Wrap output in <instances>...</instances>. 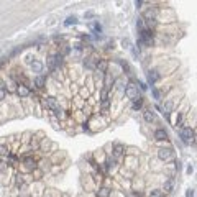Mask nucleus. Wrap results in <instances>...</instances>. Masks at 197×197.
I'll return each instance as SVG.
<instances>
[{
    "label": "nucleus",
    "instance_id": "nucleus-1",
    "mask_svg": "<svg viewBox=\"0 0 197 197\" xmlns=\"http://www.w3.org/2000/svg\"><path fill=\"white\" fill-rule=\"evenodd\" d=\"M46 105H48V107H49L51 110H53V112L56 113V115H58L59 118H63V117H64V113H63V109L59 107L58 100H56L54 97H48V99H46Z\"/></svg>",
    "mask_w": 197,
    "mask_h": 197
},
{
    "label": "nucleus",
    "instance_id": "nucleus-2",
    "mask_svg": "<svg viewBox=\"0 0 197 197\" xmlns=\"http://www.w3.org/2000/svg\"><path fill=\"white\" fill-rule=\"evenodd\" d=\"M194 130L192 128H189V126H186V128H182L181 130V140L184 143H192L194 141Z\"/></svg>",
    "mask_w": 197,
    "mask_h": 197
},
{
    "label": "nucleus",
    "instance_id": "nucleus-3",
    "mask_svg": "<svg viewBox=\"0 0 197 197\" xmlns=\"http://www.w3.org/2000/svg\"><path fill=\"white\" fill-rule=\"evenodd\" d=\"M61 59H63L61 54H51L49 59H48V67H49V69H54L58 64H61Z\"/></svg>",
    "mask_w": 197,
    "mask_h": 197
},
{
    "label": "nucleus",
    "instance_id": "nucleus-4",
    "mask_svg": "<svg viewBox=\"0 0 197 197\" xmlns=\"http://www.w3.org/2000/svg\"><path fill=\"white\" fill-rule=\"evenodd\" d=\"M158 156H160V160L168 161L172 158V151L168 150V148H161V150H158Z\"/></svg>",
    "mask_w": 197,
    "mask_h": 197
},
{
    "label": "nucleus",
    "instance_id": "nucleus-5",
    "mask_svg": "<svg viewBox=\"0 0 197 197\" xmlns=\"http://www.w3.org/2000/svg\"><path fill=\"white\" fill-rule=\"evenodd\" d=\"M125 94H126V97H130V99H138V90H136V87L135 85H128V87L125 89Z\"/></svg>",
    "mask_w": 197,
    "mask_h": 197
},
{
    "label": "nucleus",
    "instance_id": "nucleus-6",
    "mask_svg": "<svg viewBox=\"0 0 197 197\" xmlns=\"http://www.w3.org/2000/svg\"><path fill=\"white\" fill-rule=\"evenodd\" d=\"M155 138L158 141H163V140H168V131L164 130V128H160V130L155 131Z\"/></svg>",
    "mask_w": 197,
    "mask_h": 197
},
{
    "label": "nucleus",
    "instance_id": "nucleus-7",
    "mask_svg": "<svg viewBox=\"0 0 197 197\" xmlns=\"http://www.w3.org/2000/svg\"><path fill=\"white\" fill-rule=\"evenodd\" d=\"M17 94H18L20 97H28V95H30V89L26 87V85L20 84V85L17 87Z\"/></svg>",
    "mask_w": 197,
    "mask_h": 197
},
{
    "label": "nucleus",
    "instance_id": "nucleus-8",
    "mask_svg": "<svg viewBox=\"0 0 197 197\" xmlns=\"http://www.w3.org/2000/svg\"><path fill=\"white\" fill-rule=\"evenodd\" d=\"M158 79H160V74H158V71H155V69H153V71L148 72V82H150L151 85L155 84Z\"/></svg>",
    "mask_w": 197,
    "mask_h": 197
},
{
    "label": "nucleus",
    "instance_id": "nucleus-9",
    "mask_svg": "<svg viewBox=\"0 0 197 197\" xmlns=\"http://www.w3.org/2000/svg\"><path fill=\"white\" fill-rule=\"evenodd\" d=\"M97 71H99V72H105V71H107V61H105V59L97 61Z\"/></svg>",
    "mask_w": 197,
    "mask_h": 197
},
{
    "label": "nucleus",
    "instance_id": "nucleus-10",
    "mask_svg": "<svg viewBox=\"0 0 197 197\" xmlns=\"http://www.w3.org/2000/svg\"><path fill=\"white\" fill-rule=\"evenodd\" d=\"M44 84H46V79H44V77H43V76H38L36 79H35V85H36L38 89L44 87Z\"/></svg>",
    "mask_w": 197,
    "mask_h": 197
},
{
    "label": "nucleus",
    "instance_id": "nucleus-11",
    "mask_svg": "<svg viewBox=\"0 0 197 197\" xmlns=\"http://www.w3.org/2000/svg\"><path fill=\"white\" fill-rule=\"evenodd\" d=\"M143 117H145V120H146V122H153V120L156 118V115H155V112H153V110H146V112L143 113Z\"/></svg>",
    "mask_w": 197,
    "mask_h": 197
},
{
    "label": "nucleus",
    "instance_id": "nucleus-12",
    "mask_svg": "<svg viewBox=\"0 0 197 197\" xmlns=\"http://www.w3.org/2000/svg\"><path fill=\"white\" fill-rule=\"evenodd\" d=\"M31 69H33V72H41L43 64L40 63V61H33V63H31Z\"/></svg>",
    "mask_w": 197,
    "mask_h": 197
},
{
    "label": "nucleus",
    "instance_id": "nucleus-13",
    "mask_svg": "<svg viewBox=\"0 0 197 197\" xmlns=\"http://www.w3.org/2000/svg\"><path fill=\"white\" fill-rule=\"evenodd\" d=\"M113 153H115V156L123 155V146L122 145H115V146H113Z\"/></svg>",
    "mask_w": 197,
    "mask_h": 197
},
{
    "label": "nucleus",
    "instance_id": "nucleus-14",
    "mask_svg": "<svg viewBox=\"0 0 197 197\" xmlns=\"http://www.w3.org/2000/svg\"><path fill=\"white\" fill-rule=\"evenodd\" d=\"M141 105H143V100L140 99V97H138V99H135V100H133V110L141 109Z\"/></svg>",
    "mask_w": 197,
    "mask_h": 197
},
{
    "label": "nucleus",
    "instance_id": "nucleus-15",
    "mask_svg": "<svg viewBox=\"0 0 197 197\" xmlns=\"http://www.w3.org/2000/svg\"><path fill=\"white\" fill-rule=\"evenodd\" d=\"M109 196H110V189L102 187L100 191H99V197H109Z\"/></svg>",
    "mask_w": 197,
    "mask_h": 197
},
{
    "label": "nucleus",
    "instance_id": "nucleus-16",
    "mask_svg": "<svg viewBox=\"0 0 197 197\" xmlns=\"http://www.w3.org/2000/svg\"><path fill=\"white\" fill-rule=\"evenodd\" d=\"M150 197H163V191H160V189H156V191H151Z\"/></svg>",
    "mask_w": 197,
    "mask_h": 197
},
{
    "label": "nucleus",
    "instance_id": "nucleus-17",
    "mask_svg": "<svg viewBox=\"0 0 197 197\" xmlns=\"http://www.w3.org/2000/svg\"><path fill=\"white\" fill-rule=\"evenodd\" d=\"M76 23H77V18L76 17H69L66 20V26H69V25H76Z\"/></svg>",
    "mask_w": 197,
    "mask_h": 197
},
{
    "label": "nucleus",
    "instance_id": "nucleus-18",
    "mask_svg": "<svg viewBox=\"0 0 197 197\" xmlns=\"http://www.w3.org/2000/svg\"><path fill=\"white\" fill-rule=\"evenodd\" d=\"M172 107H174V104H172V102H168V104H166V105H164V113H169V112H171V110H172Z\"/></svg>",
    "mask_w": 197,
    "mask_h": 197
},
{
    "label": "nucleus",
    "instance_id": "nucleus-19",
    "mask_svg": "<svg viewBox=\"0 0 197 197\" xmlns=\"http://www.w3.org/2000/svg\"><path fill=\"white\" fill-rule=\"evenodd\" d=\"M164 191H168V192H169V191H172V181H171V179H169L168 182L164 184Z\"/></svg>",
    "mask_w": 197,
    "mask_h": 197
},
{
    "label": "nucleus",
    "instance_id": "nucleus-20",
    "mask_svg": "<svg viewBox=\"0 0 197 197\" xmlns=\"http://www.w3.org/2000/svg\"><path fill=\"white\" fill-rule=\"evenodd\" d=\"M0 155H8V150H7L4 145H0Z\"/></svg>",
    "mask_w": 197,
    "mask_h": 197
},
{
    "label": "nucleus",
    "instance_id": "nucleus-21",
    "mask_svg": "<svg viewBox=\"0 0 197 197\" xmlns=\"http://www.w3.org/2000/svg\"><path fill=\"white\" fill-rule=\"evenodd\" d=\"M146 25H148V28H153L156 25V20H146Z\"/></svg>",
    "mask_w": 197,
    "mask_h": 197
},
{
    "label": "nucleus",
    "instance_id": "nucleus-22",
    "mask_svg": "<svg viewBox=\"0 0 197 197\" xmlns=\"http://www.w3.org/2000/svg\"><path fill=\"white\" fill-rule=\"evenodd\" d=\"M25 163H26V166H28V168H35V161H31L28 158V160H25Z\"/></svg>",
    "mask_w": 197,
    "mask_h": 197
},
{
    "label": "nucleus",
    "instance_id": "nucleus-23",
    "mask_svg": "<svg viewBox=\"0 0 197 197\" xmlns=\"http://www.w3.org/2000/svg\"><path fill=\"white\" fill-rule=\"evenodd\" d=\"M151 90H153V95H155V99H158V100H160V99H161V94L158 92L156 89H151Z\"/></svg>",
    "mask_w": 197,
    "mask_h": 197
},
{
    "label": "nucleus",
    "instance_id": "nucleus-24",
    "mask_svg": "<svg viewBox=\"0 0 197 197\" xmlns=\"http://www.w3.org/2000/svg\"><path fill=\"white\" fill-rule=\"evenodd\" d=\"M5 97V85H0V99Z\"/></svg>",
    "mask_w": 197,
    "mask_h": 197
},
{
    "label": "nucleus",
    "instance_id": "nucleus-25",
    "mask_svg": "<svg viewBox=\"0 0 197 197\" xmlns=\"http://www.w3.org/2000/svg\"><path fill=\"white\" fill-rule=\"evenodd\" d=\"M186 197H194V191H187V192H186Z\"/></svg>",
    "mask_w": 197,
    "mask_h": 197
},
{
    "label": "nucleus",
    "instance_id": "nucleus-26",
    "mask_svg": "<svg viewBox=\"0 0 197 197\" xmlns=\"http://www.w3.org/2000/svg\"><path fill=\"white\" fill-rule=\"evenodd\" d=\"M138 85H140V87H141V89H143V90H145V89H146V85L143 84V82H138Z\"/></svg>",
    "mask_w": 197,
    "mask_h": 197
},
{
    "label": "nucleus",
    "instance_id": "nucleus-27",
    "mask_svg": "<svg viewBox=\"0 0 197 197\" xmlns=\"http://www.w3.org/2000/svg\"><path fill=\"white\" fill-rule=\"evenodd\" d=\"M176 169H177V171L181 169V163H179V161H176Z\"/></svg>",
    "mask_w": 197,
    "mask_h": 197
}]
</instances>
